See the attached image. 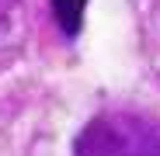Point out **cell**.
<instances>
[{
	"label": "cell",
	"instance_id": "6da1fadb",
	"mask_svg": "<svg viewBox=\"0 0 160 156\" xmlns=\"http://www.w3.org/2000/svg\"><path fill=\"white\" fill-rule=\"evenodd\" d=\"M73 156H160L157 125L132 111H104L80 128Z\"/></svg>",
	"mask_w": 160,
	"mask_h": 156
},
{
	"label": "cell",
	"instance_id": "7a4b0ae2",
	"mask_svg": "<svg viewBox=\"0 0 160 156\" xmlns=\"http://www.w3.org/2000/svg\"><path fill=\"white\" fill-rule=\"evenodd\" d=\"M52 17H56L59 31L66 38H77L80 28H84V11H87V0H49Z\"/></svg>",
	"mask_w": 160,
	"mask_h": 156
},
{
	"label": "cell",
	"instance_id": "3957f363",
	"mask_svg": "<svg viewBox=\"0 0 160 156\" xmlns=\"http://www.w3.org/2000/svg\"><path fill=\"white\" fill-rule=\"evenodd\" d=\"M11 7H14V0H0V31H4V24L11 17Z\"/></svg>",
	"mask_w": 160,
	"mask_h": 156
}]
</instances>
